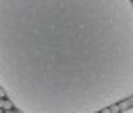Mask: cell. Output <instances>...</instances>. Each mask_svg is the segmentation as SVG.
I'll return each mask as SVG.
<instances>
[{"label": "cell", "instance_id": "1", "mask_svg": "<svg viewBox=\"0 0 133 113\" xmlns=\"http://www.w3.org/2000/svg\"><path fill=\"white\" fill-rule=\"evenodd\" d=\"M0 92L19 113L133 98V0H0Z\"/></svg>", "mask_w": 133, "mask_h": 113}, {"label": "cell", "instance_id": "2", "mask_svg": "<svg viewBox=\"0 0 133 113\" xmlns=\"http://www.w3.org/2000/svg\"><path fill=\"white\" fill-rule=\"evenodd\" d=\"M118 113H133V107H127V109H123V111H118Z\"/></svg>", "mask_w": 133, "mask_h": 113}, {"label": "cell", "instance_id": "3", "mask_svg": "<svg viewBox=\"0 0 133 113\" xmlns=\"http://www.w3.org/2000/svg\"><path fill=\"white\" fill-rule=\"evenodd\" d=\"M0 113H4V111H2V109H0Z\"/></svg>", "mask_w": 133, "mask_h": 113}]
</instances>
